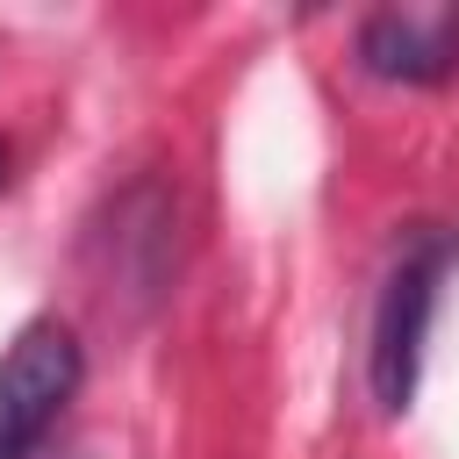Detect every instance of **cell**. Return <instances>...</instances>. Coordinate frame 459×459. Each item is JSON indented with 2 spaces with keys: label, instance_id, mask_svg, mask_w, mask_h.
<instances>
[{
  "label": "cell",
  "instance_id": "obj_1",
  "mask_svg": "<svg viewBox=\"0 0 459 459\" xmlns=\"http://www.w3.org/2000/svg\"><path fill=\"white\" fill-rule=\"evenodd\" d=\"M459 251V230L445 222H423L402 258L387 265L380 280V301H373V344H366V380H373V402L387 416H402L416 402V373H423V344H430V316H437V287H445V265Z\"/></svg>",
  "mask_w": 459,
  "mask_h": 459
},
{
  "label": "cell",
  "instance_id": "obj_2",
  "mask_svg": "<svg viewBox=\"0 0 459 459\" xmlns=\"http://www.w3.org/2000/svg\"><path fill=\"white\" fill-rule=\"evenodd\" d=\"M79 373H86L79 337L57 316L14 330V344L0 351V459H29L50 437V423L79 394Z\"/></svg>",
  "mask_w": 459,
  "mask_h": 459
},
{
  "label": "cell",
  "instance_id": "obj_3",
  "mask_svg": "<svg viewBox=\"0 0 459 459\" xmlns=\"http://www.w3.org/2000/svg\"><path fill=\"white\" fill-rule=\"evenodd\" d=\"M359 65L402 86L459 72V7H380L359 22Z\"/></svg>",
  "mask_w": 459,
  "mask_h": 459
},
{
  "label": "cell",
  "instance_id": "obj_4",
  "mask_svg": "<svg viewBox=\"0 0 459 459\" xmlns=\"http://www.w3.org/2000/svg\"><path fill=\"white\" fill-rule=\"evenodd\" d=\"M0 194H7V143H0Z\"/></svg>",
  "mask_w": 459,
  "mask_h": 459
}]
</instances>
